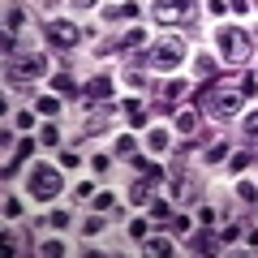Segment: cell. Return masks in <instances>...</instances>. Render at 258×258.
Returning a JSON list of instances; mask_svg holds the SVG:
<instances>
[{
    "instance_id": "6da1fadb",
    "label": "cell",
    "mask_w": 258,
    "mask_h": 258,
    "mask_svg": "<svg viewBox=\"0 0 258 258\" xmlns=\"http://www.w3.org/2000/svg\"><path fill=\"white\" fill-rule=\"evenodd\" d=\"M215 47H220V56L228 64H245L249 52H254V35L241 26H220L215 30Z\"/></svg>"
},
{
    "instance_id": "7a4b0ae2",
    "label": "cell",
    "mask_w": 258,
    "mask_h": 258,
    "mask_svg": "<svg viewBox=\"0 0 258 258\" xmlns=\"http://www.w3.org/2000/svg\"><path fill=\"white\" fill-rule=\"evenodd\" d=\"M185 52H189V47H185L181 35H159L155 47H151V69H159V74H172V69H181Z\"/></svg>"
},
{
    "instance_id": "3957f363",
    "label": "cell",
    "mask_w": 258,
    "mask_h": 258,
    "mask_svg": "<svg viewBox=\"0 0 258 258\" xmlns=\"http://www.w3.org/2000/svg\"><path fill=\"white\" fill-rule=\"evenodd\" d=\"M26 189H30V198H39V203H52V198H60L64 181H60V172H56L52 164H35L30 176H26Z\"/></svg>"
},
{
    "instance_id": "277c9868",
    "label": "cell",
    "mask_w": 258,
    "mask_h": 258,
    "mask_svg": "<svg viewBox=\"0 0 258 258\" xmlns=\"http://www.w3.org/2000/svg\"><path fill=\"white\" fill-rule=\"evenodd\" d=\"M151 13H155V22H164V26H172V22H194V18H198L194 0H151Z\"/></svg>"
},
{
    "instance_id": "5b68a950",
    "label": "cell",
    "mask_w": 258,
    "mask_h": 258,
    "mask_svg": "<svg viewBox=\"0 0 258 258\" xmlns=\"http://www.w3.org/2000/svg\"><path fill=\"white\" fill-rule=\"evenodd\" d=\"M43 74H47L43 56H22V60L9 64V86H26V82H35V78H43Z\"/></svg>"
},
{
    "instance_id": "8992f818",
    "label": "cell",
    "mask_w": 258,
    "mask_h": 258,
    "mask_svg": "<svg viewBox=\"0 0 258 258\" xmlns=\"http://www.w3.org/2000/svg\"><path fill=\"white\" fill-rule=\"evenodd\" d=\"M207 112H211L215 120H232L241 112V95L237 91H215V95H207Z\"/></svg>"
},
{
    "instance_id": "52a82bcc",
    "label": "cell",
    "mask_w": 258,
    "mask_h": 258,
    "mask_svg": "<svg viewBox=\"0 0 258 258\" xmlns=\"http://www.w3.org/2000/svg\"><path fill=\"white\" fill-rule=\"evenodd\" d=\"M78 39H82V26H74V22H47V43L52 47H78Z\"/></svg>"
},
{
    "instance_id": "ba28073f",
    "label": "cell",
    "mask_w": 258,
    "mask_h": 258,
    "mask_svg": "<svg viewBox=\"0 0 258 258\" xmlns=\"http://www.w3.org/2000/svg\"><path fill=\"white\" fill-rule=\"evenodd\" d=\"M86 99H95V103H108V99H112V74L91 78V82H86Z\"/></svg>"
},
{
    "instance_id": "9c48e42d",
    "label": "cell",
    "mask_w": 258,
    "mask_h": 258,
    "mask_svg": "<svg viewBox=\"0 0 258 258\" xmlns=\"http://www.w3.org/2000/svg\"><path fill=\"white\" fill-rule=\"evenodd\" d=\"M168 142H172L168 129H151V134H147V151H155V155H159V151H168Z\"/></svg>"
},
{
    "instance_id": "30bf717a",
    "label": "cell",
    "mask_w": 258,
    "mask_h": 258,
    "mask_svg": "<svg viewBox=\"0 0 258 258\" xmlns=\"http://www.w3.org/2000/svg\"><path fill=\"white\" fill-rule=\"evenodd\" d=\"M189 249H194V254H211V249H220V245H215V237H211V232H194Z\"/></svg>"
},
{
    "instance_id": "8fae6325",
    "label": "cell",
    "mask_w": 258,
    "mask_h": 258,
    "mask_svg": "<svg viewBox=\"0 0 258 258\" xmlns=\"http://www.w3.org/2000/svg\"><path fill=\"white\" fill-rule=\"evenodd\" d=\"M35 108L43 112V116H56V112H60V99H56V95H39V99H35Z\"/></svg>"
},
{
    "instance_id": "7c38bea8",
    "label": "cell",
    "mask_w": 258,
    "mask_h": 258,
    "mask_svg": "<svg viewBox=\"0 0 258 258\" xmlns=\"http://www.w3.org/2000/svg\"><path fill=\"white\" fill-rule=\"evenodd\" d=\"M125 112H129V120H134V125H147V108H142L138 99H125Z\"/></svg>"
},
{
    "instance_id": "4fadbf2b",
    "label": "cell",
    "mask_w": 258,
    "mask_h": 258,
    "mask_svg": "<svg viewBox=\"0 0 258 258\" xmlns=\"http://www.w3.org/2000/svg\"><path fill=\"white\" fill-rule=\"evenodd\" d=\"M151 215H155V220H172V203H164V198H151Z\"/></svg>"
},
{
    "instance_id": "5bb4252c",
    "label": "cell",
    "mask_w": 258,
    "mask_h": 258,
    "mask_svg": "<svg viewBox=\"0 0 258 258\" xmlns=\"http://www.w3.org/2000/svg\"><path fill=\"white\" fill-rule=\"evenodd\" d=\"M52 86H56L60 95H74V91H78V82H74L69 74H56V78H52Z\"/></svg>"
},
{
    "instance_id": "9a60e30c",
    "label": "cell",
    "mask_w": 258,
    "mask_h": 258,
    "mask_svg": "<svg viewBox=\"0 0 258 258\" xmlns=\"http://www.w3.org/2000/svg\"><path fill=\"white\" fill-rule=\"evenodd\" d=\"M39 142H43V147H56V142H60V129H56V125H43V129H39Z\"/></svg>"
},
{
    "instance_id": "2e32d148",
    "label": "cell",
    "mask_w": 258,
    "mask_h": 258,
    "mask_svg": "<svg viewBox=\"0 0 258 258\" xmlns=\"http://www.w3.org/2000/svg\"><path fill=\"white\" fill-rule=\"evenodd\" d=\"M237 198H241V203H258V189H254L249 181H241V185H237Z\"/></svg>"
},
{
    "instance_id": "e0dca14e",
    "label": "cell",
    "mask_w": 258,
    "mask_h": 258,
    "mask_svg": "<svg viewBox=\"0 0 258 258\" xmlns=\"http://www.w3.org/2000/svg\"><path fill=\"white\" fill-rule=\"evenodd\" d=\"M194 125H198L194 112H181V116H176V129H181V134H194Z\"/></svg>"
},
{
    "instance_id": "ac0fdd59",
    "label": "cell",
    "mask_w": 258,
    "mask_h": 258,
    "mask_svg": "<svg viewBox=\"0 0 258 258\" xmlns=\"http://www.w3.org/2000/svg\"><path fill=\"white\" fill-rule=\"evenodd\" d=\"M5 22H9V30H22V26H26V13H22V9H9V13H5Z\"/></svg>"
},
{
    "instance_id": "d6986e66",
    "label": "cell",
    "mask_w": 258,
    "mask_h": 258,
    "mask_svg": "<svg viewBox=\"0 0 258 258\" xmlns=\"http://www.w3.org/2000/svg\"><path fill=\"white\" fill-rule=\"evenodd\" d=\"M194 74H198V78H211L215 74V60H211V56H198V69H194Z\"/></svg>"
},
{
    "instance_id": "ffe728a7",
    "label": "cell",
    "mask_w": 258,
    "mask_h": 258,
    "mask_svg": "<svg viewBox=\"0 0 258 258\" xmlns=\"http://www.w3.org/2000/svg\"><path fill=\"white\" fill-rule=\"evenodd\" d=\"M147 249H151V254H172V245H168L164 237H151V241H147Z\"/></svg>"
},
{
    "instance_id": "44dd1931",
    "label": "cell",
    "mask_w": 258,
    "mask_h": 258,
    "mask_svg": "<svg viewBox=\"0 0 258 258\" xmlns=\"http://www.w3.org/2000/svg\"><path fill=\"white\" fill-rule=\"evenodd\" d=\"M64 224H69V215H64V211H52V215L43 220V228H64Z\"/></svg>"
},
{
    "instance_id": "7402d4cb",
    "label": "cell",
    "mask_w": 258,
    "mask_h": 258,
    "mask_svg": "<svg viewBox=\"0 0 258 258\" xmlns=\"http://www.w3.org/2000/svg\"><path fill=\"white\" fill-rule=\"evenodd\" d=\"M120 47H125V52H129V47H142V30H129V35L120 39Z\"/></svg>"
},
{
    "instance_id": "603a6c76",
    "label": "cell",
    "mask_w": 258,
    "mask_h": 258,
    "mask_svg": "<svg viewBox=\"0 0 258 258\" xmlns=\"http://www.w3.org/2000/svg\"><path fill=\"white\" fill-rule=\"evenodd\" d=\"M116 155H134V138H129V134L116 138Z\"/></svg>"
},
{
    "instance_id": "cb8c5ba5",
    "label": "cell",
    "mask_w": 258,
    "mask_h": 258,
    "mask_svg": "<svg viewBox=\"0 0 258 258\" xmlns=\"http://www.w3.org/2000/svg\"><path fill=\"white\" fill-rule=\"evenodd\" d=\"M224 155H228V147H224V142H220V147H211V151H207V155H203V159H207V164H220V159H224Z\"/></svg>"
},
{
    "instance_id": "d4e9b609",
    "label": "cell",
    "mask_w": 258,
    "mask_h": 258,
    "mask_svg": "<svg viewBox=\"0 0 258 258\" xmlns=\"http://www.w3.org/2000/svg\"><path fill=\"white\" fill-rule=\"evenodd\" d=\"M22 211V203H18V198H13V194H9V198H5V215H9V220H13V215H18Z\"/></svg>"
},
{
    "instance_id": "484cf974",
    "label": "cell",
    "mask_w": 258,
    "mask_h": 258,
    "mask_svg": "<svg viewBox=\"0 0 258 258\" xmlns=\"http://www.w3.org/2000/svg\"><path fill=\"white\" fill-rule=\"evenodd\" d=\"M112 207V194H95V211H108Z\"/></svg>"
},
{
    "instance_id": "4316f807",
    "label": "cell",
    "mask_w": 258,
    "mask_h": 258,
    "mask_svg": "<svg viewBox=\"0 0 258 258\" xmlns=\"http://www.w3.org/2000/svg\"><path fill=\"white\" fill-rule=\"evenodd\" d=\"M129 237H147V220H134V224H129Z\"/></svg>"
},
{
    "instance_id": "83f0119b",
    "label": "cell",
    "mask_w": 258,
    "mask_h": 258,
    "mask_svg": "<svg viewBox=\"0 0 258 258\" xmlns=\"http://www.w3.org/2000/svg\"><path fill=\"white\" fill-rule=\"evenodd\" d=\"M60 249H64L60 241H43V245H39V254H60Z\"/></svg>"
},
{
    "instance_id": "f1b7e54d",
    "label": "cell",
    "mask_w": 258,
    "mask_h": 258,
    "mask_svg": "<svg viewBox=\"0 0 258 258\" xmlns=\"http://www.w3.org/2000/svg\"><path fill=\"white\" fill-rule=\"evenodd\" d=\"M245 134H258V108H254V112L245 116Z\"/></svg>"
},
{
    "instance_id": "f546056e",
    "label": "cell",
    "mask_w": 258,
    "mask_h": 258,
    "mask_svg": "<svg viewBox=\"0 0 258 258\" xmlns=\"http://www.w3.org/2000/svg\"><path fill=\"white\" fill-rule=\"evenodd\" d=\"M228 9L232 13H249V0H228Z\"/></svg>"
},
{
    "instance_id": "4dcf8cb0",
    "label": "cell",
    "mask_w": 258,
    "mask_h": 258,
    "mask_svg": "<svg viewBox=\"0 0 258 258\" xmlns=\"http://www.w3.org/2000/svg\"><path fill=\"white\" fill-rule=\"evenodd\" d=\"M74 5H78V9H91V5H95V0H74Z\"/></svg>"
}]
</instances>
